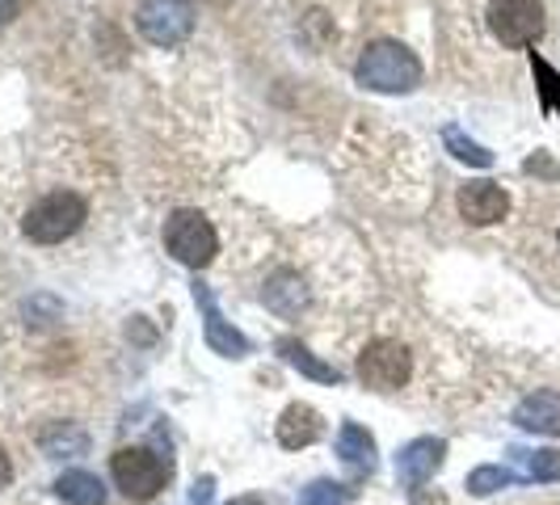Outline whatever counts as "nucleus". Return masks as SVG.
I'll list each match as a JSON object with an SVG mask.
<instances>
[{"instance_id": "nucleus-6", "label": "nucleus", "mask_w": 560, "mask_h": 505, "mask_svg": "<svg viewBox=\"0 0 560 505\" xmlns=\"http://www.w3.org/2000/svg\"><path fill=\"white\" fill-rule=\"evenodd\" d=\"M136 30L152 47H177L195 30V0H143Z\"/></svg>"}, {"instance_id": "nucleus-15", "label": "nucleus", "mask_w": 560, "mask_h": 505, "mask_svg": "<svg viewBox=\"0 0 560 505\" xmlns=\"http://www.w3.org/2000/svg\"><path fill=\"white\" fill-rule=\"evenodd\" d=\"M38 447L51 459H77V455L89 450V434H84L81 425H72V421H56V425H47L38 434Z\"/></svg>"}, {"instance_id": "nucleus-24", "label": "nucleus", "mask_w": 560, "mask_h": 505, "mask_svg": "<svg viewBox=\"0 0 560 505\" xmlns=\"http://www.w3.org/2000/svg\"><path fill=\"white\" fill-rule=\"evenodd\" d=\"M22 9H26V0H0V26H4V22H13Z\"/></svg>"}, {"instance_id": "nucleus-7", "label": "nucleus", "mask_w": 560, "mask_h": 505, "mask_svg": "<svg viewBox=\"0 0 560 505\" xmlns=\"http://www.w3.org/2000/svg\"><path fill=\"white\" fill-rule=\"evenodd\" d=\"M413 375V359L409 350L393 341V337H380L371 341L363 354H359V379H363L371 392H396L400 384H409Z\"/></svg>"}, {"instance_id": "nucleus-5", "label": "nucleus", "mask_w": 560, "mask_h": 505, "mask_svg": "<svg viewBox=\"0 0 560 505\" xmlns=\"http://www.w3.org/2000/svg\"><path fill=\"white\" fill-rule=\"evenodd\" d=\"M114 484L131 497V502H152L168 484V463L148 447H122L110 459Z\"/></svg>"}, {"instance_id": "nucleus-25", "label": "nucleus", "mask_w": 560, "mask_h": 505, "mask_svg": "<svg viewBox=\"0 0 560 505\" xmlns=\"http://www.w3.org/2000/svg\"><path fill=\"white\" fill-rule=\"evenodd\" d=\"M527 173H544V177H557V165H552V161H544V156H535V161H527Z\"/></svg>"}, {"instance_id": "nucleus-8", "label": "nucleus", "mask_w": 560, "mask_h": 505, "mask_svg": "<svg viewBox=\"0 0 560 505\" xmlns=\"http://www.w3.org/2000/svg\"><path fill=\"white\" fill-rule=\"evenodd\" d=\"M195 304L202 308V333H207V345L224 359H245L249 354V337L241 329H232V320H224V312L215 304L211 286L207 282H195Z\"/></svg>"}, {"instance_id": "nucleus-18", "label": "nucleus", "mask_w": 560, "mask_h": 505, "mask_svg": "<svg viewBox=\"0 0 560 505\" xmlns=\"http://www.w3.org/2000/svg\"><path fill=\"white\" fill-rule=\"evenodd\" d=\"M443 140H447V148L464 161V165H477V168L493 165V152H489V148H480L477 140H468L459 127H447V131H443Z\"/></svg>"}, {"instance_id": "nucleus-21", "label": "nucleus", "mask_w": 560, "mask_h": 505, "mask_svg": "<svg viewBox=\"0 0 560 505\" xmlns=\"http://www.w3.org/2000/svg\"><path fill=\"white\" fill-rule=\"evenodd\" d=\"M532 480H560V450H514Z\"/></svg>"}, {"instance_id": "nucleus-22", "label": "nucleus", "mask_w": 560, "mask_h": 505, "mask_svg": "<svg viewBox=\"0 0 560 505\" xmlns=\"http://www.w3.org/2000/svg\"><path fill=\"white\" fill-rule=\"evenodd\" d=\"M532 68H535V81H539V97H544V110H560V77L539 56H532Z\"/></svg>"}, {"instance_id": "nucleus-20", "label": "nucleus", "mask_w": 560, "mask_h": 505, "mask_svg": "<svg viewBox=\"0 0 560 505\" xmlns=\"http://www.w3.org/2000/svg\"><path fill=\"white\" fill-rule=\"evenodd\" d=\"M514 472L510 468H498V463H485V468H477L472 477H468V493L472 497H489V493H498V489H505V484H514Z\"/></svg>"}, {"instance_id": "nucleus-28", "label": "nucleus", "mask_w": 560, "mask_h": 505, "mask_svg": "<svg viewBox=\"0 0 560 505\" xmlns=\"http://www.w3.org/2000/svg\"><path fill=\"white\" fill-rule=\"evenodd\" d=\"M215 4H224V0H215Z\"/></svg>"}, {"instance_id": "nucleus-13", "label": "nucleus", "mask_w": 560, "mask_h": 505, "mask_svg": "<svg viewBox=\"0 0 560 505\" xmlns=\"http://www.w3.org/2000/svg\"><path fill=\"white\" fill-rule=\"evenodd\" d=\"M514 421L532 434L557 438L560 434V392H532L523 396V404L514 409Z\"/></svg>"}, {"instance_id": "nucleus-9", "label": "nucleus", "mask_w": 560, "mask_h": 505, "mask_svg": "<svg viewBox=\"0 0 560 505\" xmlns=\"http://www.w3.org/2000/svg\"><path fill=\"white\" fill-rule=\"evenodd\" d=\"M443 459H447V443L443 438H413L396 455V477H400L405 489H421L425 480H434V472L443 468Z\"/></svg>"}, {"instance_id": "nucleus-16", "label": "nucleus", "mask_w": 560, "mask_h": 505, "mask_svg": "<svg viewBox=\"0 0 560 505\" xmlns=\"http://www.w3.org/2000/svg\"><path fill=\"white\" fill-rule=\"evenodd\" d=\"M279 354L295 366V371H304L308 379H316V384H341V371H337L334 363H320L308 345H304V341H295V337H282Z\"/></svg>"}, {"instance_id": "nucleus-27", "label": "nucleus", "mask_w": 560, "mask_h": 505, "mask_svg": "<svg viewBox=\"0 0 560 505\" xmlns=\"http://www.w3.org/2000/svg\"><path fill=\"white\" fill-rule=\"evenodd\" d=\"M228 505H266L261 497H236V502H228Z\"/></svg>"}, {"instance_id": "nucleus-4", "label": "nucleus", "mask_w": 560, "mask_h": 505, "mask_svg": "<svg viewBox=\"0 0 560 505\" xmlns=\"http://www.w3.org/2000/svg\"><path fill=\"white\" fill-rule=\"evenodd\" d=\"M485 17H489L493 38L510 51H523V47L539 43V34L548 26L544 22V0H489Z\"/></svg>"}, {"instance_id": "nucleus-3", "label": "nucleus", "mask_w": 560, "mask_h": 505, "mask_svg": "<svg viewBox=\"0 0 560 505\" xmlns=\"http://www.w3.org/2000/svg\"><path fill=\"white\" fill-rule=\"evenodd\" d=\"M165 249L173 252L182 266L202 270V266L215 261L220 236H215V227H211V220H207L202 211H173L165 220Z\"/></svg>"}, {"instance_id": "nucleus-17", "label": "nucleus", "mask_w": 560, "mask_h": 505, "mask_svg": "<svg viewBox=\"0 0 560 505\" xmlns=\"http://www.w3.org/2000/svg\"><path fill=\"white\" fill-rule=\"evenodd\" d=\"M56 493L68 505H106V484L93 472H63L56 480Z\"/></svg>"}, {"instance_id": "nucleus-26", "label": "nucleus", "mask_w": 560, "mask_h": 505, "mask_svg": "<svg viewBox=\"0 0 560 505\" xmlns=\"http://www.w3.org/2000/svg\"><path fill=\"white\" fill-rule=\"evenodd\" d=\"M13 480V463H9V455H4V447H0V489Z\"/></svg>"}, {"instance_id": "nucleus-23", "label": "nucleus", "mask_w": 560, "mask_h": 505, "mask_svg": "<svg viewBox=\"0 0 560 505\" xmlns=\"http://www.w3.org/2000/svg\"><path fill=\"white\" fill-rule=\"evenodd\" d=\"M211 493H215V480L202 477L195 484V493H190V505H211Z\"/></svg>"}, {"instance_id": "nucleus-10", "label": "nucleus", "mask_w": 560, "mask_h": 505, "mask_svg": "<svg viewBox=\"0 0 560 505\" xmlns=\"http://www.w3.org/2000/svg\"><path fill=\"white\" fill-rule=\"evenodd\" d=\"M455 202H459V215L477 227L498 224V220H505V211H510V195H505L498 181H468V186H459Z\"/></svg>"}, {"instance_id": "nucleus-2", "label": "nucleus", "mask_w": 560, "mask_h": 505, "mask_svg": "<svg viewBox=\"0 0 560 505\" xmlns=\"http://www.w3.org/2000/svg\"><path fill=\"white\" fill-rule=\"evenodd\" d=\"M89 220V202L72 190H56V195L38 198L22 220V232H26L34 245H59L68 236H77L81 224Z\"/></svg>"}, {"instance_id": "nucleus-11", "label": "nucleus", "mask_w": 560, "mask_h": 505, "mask_svg": "<svg viewBox=\"0 0 560 505\" xmlns=\"http://www.w3.org/2000/svg\"><path fill=\"white\" fill-rule=\"evenodd\" d=\"M275 434H279V443L287 450H304L325 434V421H320V413L312 404H287Z\"/></svg>"}, {"instance_id": "nucleus-12", "label": "nucleus", "mask_w": 560, "mask_h": 505, "mask_svg": "<svg viewBox=\"0 0 560 505\" xmlns=\"http://www.w3.org/2000/svg\"><path fill=\"white\" fill-rule=\"evenodd\" d=\"M337 455H341V463L359 480L375 472V438L366 434L359 421H346V425L337 430Z\"/></svg>"}, {"instance_id": "nucleus-14", "label": "nucleus", "mask_w": 560, "mask_h": 505, "mask_svg": "<svg viewBox=\"0 0 560 505\" xmlns=\"http://www.w3.org/2000/svg\"><path fill=\"white\" fill-rule=\"evenodd\" d=\"M261 300L266 308L279 312V316H300V308H308V286L295 270H279L275 279L261 286Z\"/></svg>"}, {"instance_id": "nucleus-1", "label": "nucleus", "mask_w": 560, "mask_h": 505, "mask_svg": "<svg viewBox=\"0 0 560 505\" xmlns=\"http://www.w3.org/2000/svg\"><path fill=\"white\" fill-rule=\"evenodd\" d=\"M354 81L371 93H413L421 84V59L405 43L380 38L366 43V51L354 63Z\"/></svg>"}, {"instance_id": "nucleus-19", "label": "nucleus", "mask_w": 560, "mask_h": 505, "mask_svg": "<svg viewBox=\"0 0 560 505\" xmlns=\"http://www.w3.org/2000/svg\"><path fill=\"white\" fill-rule=\"evenodd\" d=\"M354 502V489L350 484H337V480H312L308 489L300 493V505H346Z\"/></svg>"}]
</instances>
